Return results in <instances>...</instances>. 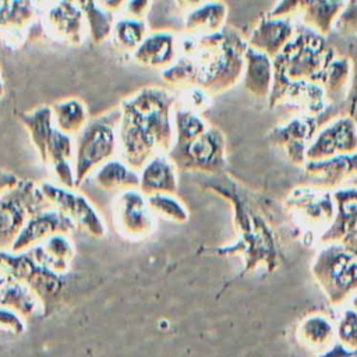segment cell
Wrapping results in <instances>:
<instances>
[{
	"label": "cell",
	"mask_w": 357,
	"mask_h": 357,
	"mask_svg": "<svg viewBox=\"0 0 357 357\" xmlns=\"http://www.w3.org/2000/svg\"><path fill=\"white\" fill-rule=\"evenodd\" d=\"M335 57L336 50L325 35L305 25L297 26L293 38L272 59L271 107L290 103L308 116L321 114L329 106L324 79Z\"/></svg>",
	"instance_id": "1"
},
{
	"label": "cell",
	"mask_w": 357,
	"mask_h": 357,
	"mask_svg": "<svg viewBox=\"0 0 357 357\" xmlns=\"http://www.w3.org/2000/svg\"><path fill=\"white\" fill-rule=\"evenodd\" d=\"M247 40L231 26L209 35L178 39L176 61L160 71L163 81L177 86H197L218 95L233 86L244 73Z\"/></svg>",
	"instance_id": "2"
},
{
	"label": "cell",
	"mask_w": 357,
	"mask_h": 357,
	"mask_svg": "<svg viewBox=\"0 0 357 357\" xmlns=\"http://www.w3.org/2000/svg\"><path fill=\"white\" fill-rule=\"evenodd\" d=\"M119 151L139 170L152 156L167 155L174 144L176 98L162 86H144L120 103Z\"/></svg>",
	"instance_id": "3"
},
{
	"label": "cell",
	"mask_w": 357,
	"mask_h": 357,
	"mask_svg": "<svg viewBox=\"0 0 357 357\" xmlns=\"http://www.w3.org/2000/svg\"><path fill=\"white\" fill-rule=\"evenodd\" d=\"M199 183L231 202L234 225L238 233L234 243L209 248L208 251L218 257L238 255L243 259V271L238 273L240 278L259 266L265 268L266 273L276 271L282 259L279 238L266 215L262 213V208L257 199L248 195L237 183L220 174L199 180Z\"/></svg>",
	"instance_id": "4"
},
{
	"label": "cell",
	"mask_w": 357,
	"mask_h": 357,
	"mask_svg": "<svg viewBox=\"0 0 357 357\" xmlns=\"http://www.w3.org/2000/svg\"><path fill=\"white\" fill-rule=\"evenodd\" d=\"M120 107L89 119L86 126L74 137L75 188L100 165L113 159L119 151Z\"/></svg>",
	"instance_id": "5"
},
{
	"label": "cell",
	"mask_w": 357,
	"mask_h": 357,
	"mask_svg": "<svg viewBox=\"0 0 357 357\" xmlns=\"http://www.w3.org/2000/svg\"><path fill=\"white\" fill-rule=\"evenodd\" d=\"M312 276L331 304H342L357 290V257L342 243L325 244L311 265Z\"/></svg>",
	"instance_id": "6"
},
{
	"label": "cell",
	"mask_w": 357,
	"mask_h": 357,
	"mask_svg": "<svg viewBox=\"0 0 357 357\" xmlns=\"http://www.w3.org/2000/svg\"><path fill=\"white\" fill-rule=\"evenodd\" d=\"M177 172L222 174L226 167V138L220 128L209 126L201 135L174 142L167 153Z\"/></svg>",
	"instance_id": "7"
},
{
	"label": "cell",
	"mask_w": 357,
	"mask_h": 357,
	"mask_svg": "<svg viewBox=\"0 0 357 357\" xmlns=\"http://www.w3.org/2000/svg\"><path fill=\"white\" fill-rule=\"evenodd\" d=\"M47 206L39 184L32 180L20 178L4 191L0 195V250H11L29 216Z\"/></svg>",
	"instance_id": "8"
},
{
	"label": "cell",
	"mask_w": 357,
	"mask_h": 357,
	"mask_svg": "<svg viewBox=\"0 0 357 357\" xmlns=\"http://www.w3.org/2000/svg\"><path fill=\"white\" fill-rule=\"evenodd\" d=\"M39 188L47 204L63 212L75 227H81L89 236L102 238L106 236V225L92 202L77 188H68L57 183L42 181Z\"/></svg>",
	"instance_id": "9"
},
{
	"label": "cell",
	"mask_w": 357,
	"mask_h": 357,
	"mask_svg": "<svg viewBox=\"0 0 357 357\" xmlns=\"http://www.w3.org/2000/svg\"><path fill=\"white\" fill-rule=\"evenodd\" d=\"M342 116L340 105H329L321 114L308 116L301 114L294 117L284 126L275 127L268 138L271 142L284 148L289 159L296 165H304L307 162L305 153L317 131L329 120Z\"/></svg>",
	"instance_id": "10"
},
{
	"label": "cell",
	"mask_w": 357,
	"mask_h": 357,
	"mask_svg": "<svg viewBox=\"0 0 357 357\" xmlns=\"http://www.w3.org/2000/svg\"><path fill=\"white\" fill-rule=\"evenodd\" d=\"M113 223L120 236L139 241L155 231L156 216L148 204V197L138 188H130L114 198Z\"/></svg>",
	"instance_id": "11"
},
{
	"label": "cell",
	"mask_w": 357,
	"mask_h": 357,
	"mask_svg": "<svg viewBox=\"0 0 357 357\" xmlns=\"http://www.w3.org/2000/svg\"><path fill=\"white\" fill-rule=\"evenodd\" d=\"M286 206L296 215L300 225L312 231L321 230V234L328 229L335 216L332 191L314 185L293 190L286 199Z\"/></svg>",
	"instance_id": "12"
},
{
	"label": "cell",
	"mask_w": 357,
	"mask_h": 357,
	"mask_svg": "<svg viewBox=\"0 0 357 357\" xmlns=\"http://www.w3.org/2000/svg\"><path fill=\"white\" fill-rule=\"evenodd\" d=\"M357 152V126L347 116H337L325 123L307 148V160H321Z\"/></svg>",
	"instance_id": "13"
},
{
	"label": "cell",
	"mask_w": 357,
	"mask_h": 357,
	"mask_svg": "<svg viewBox=\"0 0 357 357\" xmlns=\"http://www.w3.org/2000/svg\"><path fill=\"white\" fill-rule=\"evenodd\" d=\"M74 229L75 225L63 212L53 206L43 208L29 216L17 240L14 241L11 251H26L32 247L39 245L42 241H45L53 234H70L74 231Z\"/></svg>",
	"instance_id": "14"
},
{
	"label": "cell",
	"mask_w": 357,
	"mask_h": 357,
	"mask_svg": "<svg viewBox=\"0 0 357 357\" xmlns=\"http://www.w3.org/2000/svg\"><path fill=\"white\" fill-rule=\"evenodd\" d=\"M43 24L54 39L70 45L82 43L88 29L82 11L70 0H54L49 4Z\"/></svg>",
	"instance_id": "15"
},
{
	"label": "cell",
	"mask_w": 357,
	"mask_h": 357,
	"mask_svg": "<svg viewBox=\"0 0 357 357\" xmlns=\"http://www.w3.org/2000/svg\"><path fill=\"white\" fill-rule=\"evenodd\" d=\"M303 170L308 185L331 190L339 188L357 174V152L343 153L321 160H307Z\"/></svg>",
	"instance_id": "16"
},
{
	"label": "cell",
	"mask_w": 357,
	"mask_h": 357,
	"mask_svg": "<svg viewBox=\"0 0 357 357\" xmlns=\"http://www.w3.org/2000/svg\"><path fill=\"white\" fill-rule=\"evenodd\" d=\"M178 56V39L169 31L149 32L142 43L132 52V60L144 67L160 71L170 67Z\"/></svg>",
	"instance_id": "17"
},
{
	"label": "cell",
	"mask_w": 357,
	"mask_h": 357,
	"mask_svg": "<svg viewBox=\"0 0 357 357\" xmlns=\"http://www.w3.org/2000/svg\"><path fill=\"white\" fill-rule=\"evenodd\" d=\"M335 216L328 229L319 236V243H340L357 227V187H339L332 191Z\"/></svg>",
	"instance_id": "18"
},
{
	"label": "cell",
	"mask_w": 357,
	"mask_h": 357,
	"mask_svg": "<svg viewBox=\"0 0 357 357\" xmlns=\"http://www.w3.org/2000/svg\"><path fill=\"white\" fill-rule=\"evenodd\" d=\"M294 31L296 28L290 18H278L268 14L255 25L247 43L273 59L293 38Z\"/></svg>",
	"instance_id": "19"
},
{
	"label": "cell",
	"mask_w": 357,
	"mask_h": 357,
	"mask_svg": "<svg viewBox=\"0 0 357 357\" xmlns=\"http://www.w3.org/2000/svg\"><path fill=\"white\" fill-rule=\"evenodd\" d=\"M138 190L149 197L153 194H176L177 169L167 155L152 156L139 170Z\"/></svg>",
	"instance_id": "20"
},
{
	"label": "cell",
	"mask_w": 357,
	"mask_h": 357,
	"mask_svg": "<svg viewBox=\"0 0 357 357\" xmlns=\"http://www.w3.org/2000/svg\"><path fill=\"white\" fill-rule=\"evenodd\" d=\"M0 305L11 308L25 319L45 312L39 296L24 282L11 278H0Z\"/></svg>",
	"instance_id": "21"
},
{
	"label": "cell",
	"mask_w": 357,
	"mask_h": 357,
	"mask_svg": "<svg viewBox=\"0 0 357 357\" xmlns=\"http://www.w3.org/2000/svg\"><path fill=\"white\" fill-rule=\"evenodd\" d=\"M245 64H244V86L245 89L257 96H269L273 85V63L272 59L248 46L245 50Z\"/></svg>",
	"instance_id": "22"
},
{
	"label": "cell",
	"mask_w": 357,
	"mask_h": 357,
	"mask_svg": "<svg viewBox=\"0 0 357 357\" xmlns=\"http://www.w3.org/2000/svg\"><path fill=\"white\" fill-rule=\"evenodd\" d=\"M227 17V6L220 0H208L187 11L184 28L188 35L201 36L220 31Z\"/></svg>",
	"instance_id": "23"
},
{
	"label": "cell",
	"mask_w": 357,
	"mask_h": 357,
	"mask_svg": "<svg viewBox=\"0 0 357 357\" xmlns=\"http://www.w3.org/2000/svg\"><path fill=\"white\" fill-rule=\"evenodd\" d=\"M93 181L98 187L107 191H124L138 188L139 172L127 165L123 159H109L93 173Z\"/></svg>",
	"instance_id": "24"
},
{
	"label": "cell",
	"mask_w": 357,
	"mask_h": 357,
	"mask_svg": "<svg viewBox=\"0 0 357 357\" xmlns=\"http://www.w3.org/2000/svg\"><path fill=\"white\" fill-rule=\"evenodd\" d=\"M40 261L53 272L64 276L71 266L75 254L74 241L70 234L57 233L36 245Z\"/></svg>",
	"instance_id": "25"
},
{
	"label": "cell",
	"mask_w": 357,
	"mask_h": 357,
	"mask_svg": "<svg viewBox=\"0 0 357 357\" xmlns=\"http://www.w3.org/2000/svg\"><path fill=\"white\" fill-rule=\"evenodd\" d=\"M35 11V0H0V36L10 39L24 31L33 20Z\"/></svg>",
	"instance_id": "26"
},
{
	"label": "cell",
	"mask_w": 357,
	"mask_h": 357,
	"mask_svg": "<svg viewBox=\"0 0 357 357\" xmlns=\"http://www.w3.org/2000/svg\"><path fill=\"white\" fill-rule=\"evenodd\" d=\"M50 109L54 127L71 137H75L89 121L85 103L77 98L57 100Z\"/></svg>",
	"instance_id": "27"
},
{
	"label": "cell",
	"mask_w": 357,
	"mask_h": 357,
	"mask_svg": "<svg viewBox=\"0 0 357 357\" xmlns=\"http://www.w3.org/2000/svg\"><path fill=\"white\" fill-rule=\"evenodd\" d=\"M20 120L26 128L31 142L35 146L39 158H42L46 149V144L54 128L50 106L42 105L29 112L21 113Z\"/></svg>",
	"instance_id": "28"
},
{
	"label": "cell",
	"mask_w": 357,
	"mask_h": 357,
	"mask_svg": "<svg viewBox=\"0 0 357 357\" xmlns=\"http://www.w3.org/2000/svg\"><path fill=\"white\" fill-rule=\"evenodd\" d=\"M335 328L332 322L322 314H311L305 317L297 329L300 342L310 349H321L331 346L335 337Z\"/></svg>",
	"instance_id": "29"
},
{
	"label": "cell",
	"mask_w": 357,
	"mask_h": 357,
	"mask_svg": "<svg viewBox=\"0 0 357 357\" xmlns=\"http://www.w3.org/2000/svg\"><path fill=\"white\" fill-rule=\"evenodd\" d=\"M148 33L144 20L120 17L113 22L110 38L116 49L132 54Z\"/></svg>",
	"instance_id": "30"
},
{
	"label": "cell",
	"mask_w": 357,
	"mask_h": 357,
	"mask_svg": "<svg viewBox=\"0 0 357 357\" xmlns=\"http://www.w3.org/2000/svg\"><path fill=\"white\" fill-rule=\"evenodd\" d=\"M84 14L88 31L93 42H102L110 36L113 26V14L106 10L98 0H70Z\"/></svg>",
	"instance_id": "31"
},
{
	"label": "cell",
	"mask_w": 357,
	"mask_h": 357,
	"mask_svg": "<svg viewBox=\"0 0 357 357\" xmlns=\"http://www.w3.org/2000/svg\"><path fill=\"white\" fill-rule=\"evenodd\" d=\"M174 142H185L201 135L209 124L197 113L181 106L174 107L173 113Z\"/></svg>",
	"instance_id": "32"
},
{
	"label": "cell",
	"mask_w": 357,
	"mask_h": 357,
	"mask_svg": "<svg viewBox=\"0 0 357 357\" xmlns=\"http://www.w3.org/2000/svg\"><path fill=\"white\" fill-rule=\"evenodd\" d=\"M148 204L155 213L165 220L184 223L188 220L187 206L176 197V194H153L148 197Z\"/></svg>",
	"instance_id": "33"
},
{
	"label": "cell",
	"mask_w": 357,
	"mask_h": 357,
	"mask_svg": "<svg viewBox=\"0 0 357 357\" xmlns=\"http://www.w3.org/2000/svg\"><path fill=\"white\" fill-rule=\"evenodd\" d=\"M337 342L350 349H357V311L346 308L336 325Z\"/></svg>",
	"instance_id": "34"
},
{
	"label": "cell",
	"mask_w": 357,
	"mask_h": 357,
	"mask_svg": "<svg viewBox=\"0 0 357 357\" xmlns=\"http://www.w3.org/2000/svg\"><path fill=\"white\" fill-rule=\"evenodd\" d=\"M335 28L342 35H357V0H346Z\"/></svg>",
	"instance_id": "35"
},
{
	"label": "cell",
	"mask_w": 357,
	"mask_h": 357,
	"mask_svg": "<svg viewBox=\"0 0 357 357\" xmlns=\"http://www.w3.org/2000/svg\"><path fill=\"white\" fill-rule=\"evenodd\" d=\"M351 64H353L351 81H350L346 98L342 102V112H343V116L350 117L357 126V59L351 60Z\"/></svg>",
	"instance_id": "36"
},
{
	"label": "cell",
	"mask_w": 357,
	"mask_h": 357,
	"mask_svg": "<svg viewBox=\"0 0 357 357\" xmlns=\"http://www.w3.org/2000/svg\"><path fill=\"white\" fill-rule=\"evenodd\" d=\"M0 329L13 335H21L25 332V318L17 311L0 305Z\"/></svg>",
	"instance_id": "37"
},
{
	"label": "cell",
	"mask_w": 357,
	"mask_h": 357,
	"mask_svg": "<svg viewBox=\"0 0 357 357\" xmlns=\"http://www.w3.org/2000/svg\"><path fill=\"white\" fill-rule=\"evenodd\" d=\"M211 95H208L205 91L197 88V86H185L183 92V103L177 105L184 109L192 110V112H199L205 107H208Z\"/></svg>",
	"instance_id": "38"
},
{
	"label": "cell",
	"mask_w": 357,
	"mask_h": 357,
	"mask_svg": "<svg viewBox=\"0 0 357 357\" xmlns=\"http://www.w3.org/2000/svg\"><path fill=\"white\" fill-rule=\"evenodd\" d=\"M151 3L152 0H128L120 10L121 17L144 20L151 7Z\"/></svg>",
	"instance_id": "39"
},
{
	"label": "cell",
	"mask_w": 357,
	"mask_h": 357,
	"mask_svg": "<svg viewBox=\"0 0 357 357\" xmlns=\"http://www.w3.org/2000/svg\"><path fill=\"white\" fill-rule=\"evenodd\" d=\"M317 357H357V349H350L343 346L340 342H333L325 351L319 353Z\"/></svg>",
	"instance_id": "40"
},
{
	"label": "cell",
	"mask_w": 357,
	"mask_h": 357,
	"mask_svg": "<svg viewBox=\"0 0 357 357\" xmlns=\"http://www.w3.org/2000/svg\"><path fill=\"white\" fill-rule=\"evenodd\" d=\"M18 181L20 178L13 172L0 169V195L8 188H11L13 185H15Z\"/></svg>",
	"instance_id": "41"
},
{
	"label": "cell",
	"mask_w": 357,
	"mask_h": 357,
	"mask_svg": "<svg viewBox=\"0 0 357 357\" xmlns=\"http://www.w3.org/2000/svg\"><path fill=\"white\" fill-rule=\"evenodd\" d=\"M340 243L357 257V227L351 230L346 237H343Z\"/></svg>",
	"instance_id": "42"
},
{
	"label": "cell",
	"mask_w": 357,
	"mask_h": 357,
	"mask_svg": "<svg viewBox=\"0 0 357 357\" xmlns=\"http://www.w3.org/2000/svg\"><path fill=\"white\" fill-rule=\"evenodd\" d=\"M127 1H128V0H102L100 4H102L106 10H109L110 13H113V11H120L121 7H123Z\"/></svg>",
	"instance_id": "43"
},
{
	"label": "cell",
	"mask_w": 357,
	"mask_h": 357,
	"mask_svg": "<svg viewBox=\"0 0 357 357\" xmlns=\"http://www.w3.org/2000/svg\"><path fill=\"white\" fill-rule=\"evenodd\" d=\"M205 1H208V0H174V3H176L180 8H183V10H185V11H190V10H192V8H195V7L201 6V4H204Z\"/></svg>",
	"instance_id": "44"
},
{
	"label": "cell",
	"mask_w": 357,
	"mask_h": 357,
	"mask_svg": "<svg viewBox=\"0 0 357 357\" xmlns=\"http://www.w3.org/2000/svg\"><path fill=\"white\" fill-rule=\"evenodd\" d=\"M4 92H6V86H4V81H3V78H1V74H0V99L3 98Z\"/></svg>",
	"instance_id": "45"
},
{
	"label": "cell",
	"mask_w": 357,
	"mask_h": 357,
	"mask_svg": "<svg viewBox=\"0 0 357 357\" xmlns=\"http://www.w3.org/2000/svg\"><path fill=\"white\" fill-rule=\"evenodd\" d=\"M347 183H349V185L357 187V174H356V176H353V177H351V178L347 181Z\"/></svg>",
	"instance_id": "46"
},
{
	"label": "cell",
	"mask_w": 357,
	"mask_h": 357,
	"mask_svg": "<svg viewBox=\"0 0 357 357\" xmlns=\"http://www.w3.org/2000/svg\"><path fill=\"white\" fill-rule=\"evenodd\" d=\"M351 305H353V308L357 311V294L353 297V300H351Z\"/></svg>",
	"instance_id": "47"
}]
</instances>
